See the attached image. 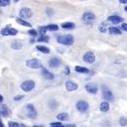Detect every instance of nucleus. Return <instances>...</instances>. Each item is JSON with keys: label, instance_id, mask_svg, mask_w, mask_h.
Masks as SVG:
<instances>
[{"label": "nucleus", "instance_id": "obj_36", "mask_svg": "<svg viewBox=\"0 0 127 127\" xmlns=\"http://www.w3.org/2000/svg\"><path fill=\"white\" fill-rule=\"evenodd\" d=\"M23 97H24V95H21V94H19V95H17V96H15V97H14V100H15V101H18V100H21V99H23Z\"/></svg>", "mask_w": 127, "mask_h": 127}, {"label": "nucleus", "instance_id": "obj_14", "mask_svg": "<svg viewBox=\"0 0 127 127\" xmlns=\"http://www.w3.org/2000/svg\"><path fill=\"white\" fill-rule=\"evenodd\" d=\"M108 21L112 22L113 24H118V23L123 22V18H122V17H120V16L112 15V16H109V17H108Z\"/></svg>", "mask_w": 127, "mask_h": 127}, {"label": "nucleus", "instance_id": "obj_17", "mask_svg": "<svg viewBox=\"0 0 127 127\" xmlns=\"http://www.w3.org/2000/svg\"><path fill=\"white\" fill-rule=\"evenodd\" d=\"M57 119L61 121H67L68 120V114L65 113V112H62V113H59L57 115Z\"/></svg>", "mask_w": 127, "mask_h": 127}, {"label": "nucleus", "instance_id": "obj_4", "mask_svg": "<svg viewBox=\"0 0 127 127\" xmlns=\"http://www.w3.org/2000/svg\"><path fill=\"white\" fill-rule=\"evenodd\" d=\"M26 112H27V116H28L29 118H31V119L37 118L38 113H37V110H36V108H35V106H34L33 104L28 103V104L26 105Z\"/></svg>", "mask_w": 127, "mask_h": 127}, {"label": "nucleus", "instance_id": "obj_16", "mask_svg": "<svg viewBox=\"0 0 127 127\" xmlns=\"http://www.w3.org/2000/svg\"><path fill=\"white\" fill-rule=\"evenodd\" d=\"M109 108H110V106H109V103H108L107 101H102V102L100 103L99 109H100L101 112H107V111L109 110Z\"/></svg>", "mask_w": 127, "mask_h": 127}, {"label": "nucleus", "instance_id": "obj_11", "mask_svg": "<svg viewBox=\"0 0 127 127\" xmlns=\"http://www.w3.org/2000/svg\"><path fill=\"white\" fill-rule=\"evenodd\" d=\"M84 88L86 89L87 92H89L91 94H95L97 92V85L94 83H87V84H85Z\"/></svg>", "mask_w": 127, "mask_h": 127}, {"label": "nucleus", "instance_id": "obj_3", "mask_svg": "<svg viewBox=\"0 0 127 127\" xmlns=\"http://www.w3.org/2000/svg\"><path fill=\"white\" fill-rule=\"evenodd\" d=\"M34 87H35V81L33 79H27L21 83V89L26 91V92L33 90Z\"/></svg>", "mask_w": 127, "mask_h": 127}, {"label": "nucleus", "instance_id": "obj_47", "mask_svg": "<svg viewBox=\"0 0 127 127\" xmlns=\"http://www.w3.org/2000/svg\"><path fill=\"white\" fill-rule=\"evenodd\" d=\"M0 115H1V109H0Z\"/></svg>", "mask_w": 127, "mask_h": 127}, {"label": "nucleus", "instance_id": "obj_38", "mask_svg": "<svg viewBox=\"0 0 127 127\" xmlns=\"http://www.w3.org/2000/svg\"><path fill=\"white\" fill-rule=\"evenodd\" d=\"M47 12H48V14H49V15H52L53 10H52V9H47Z\"/></svg>", "mask_w": 127, "mask_h": 127}, {"label": "nucleus", "instance_id": "obj_15", "mask_svg": "<svg viewBox=\"0 0 127 127\" xmlns=\"http://www.w3.org/2000/svg\"><path fill=\"white\" fill-rule=\"evenodd\" d=\"M22 47H23V44L20 40H14L11 42V48L13 50H20L22 49Z\"/></svg>", "mask_w": 127, "mask_h": 127}, {"label": "nucleus", "instance_id": "obj_31", "mask_svg": "<svg viewBox=\"0 0 127 127\" xmlns=\"http://www.w3.org/2000/svg\"><path fill=\"white\" fill-rule=\"evenodd\" d=\"M18 34V30L17 29H14V28H10L9 30V36H15Z\"/></svg>", "mask_w": 127, "mask_h": 127}, {"label": "nucleus", "instance_id": "obj_40", "mask_svg": "<svg viewBox=\"0 0 127 127\" xmlns=\"http://www.w3.org/2000/svg\"><path fill=\"white\" fill-rule=\"evenodd\" d=\"M2 101H3V96H2L1 94H0V103H1Z\"/></svg>", "mask_w": 127, "mask_h": 127}, {"label": "nucleus", "instance_id": "obj_32", "mask_svg": "<svg viewBox=\"0 0 127 127\" xmlns=\"http://www.w3.org/2000/svg\"><path fill=\"white\" fill-rule=\"evenodd\" d=\"M98 30H99V32H101V33H105V32H106V27H105V25H104V24H100V25L98 26Z\"/></svg>", "mask_w": 127, "mask_h": 127}, {"label": "nucleus", "instance_id": "obj_30", "mask_svg": "<svg viewBox=\"0 0 127 127\" xmlns=\"http://www.w3.org/2000/svg\"><path fill=\"white\" fill-rule=\"evenodd\" d=\"M39 33L41 34V36H44L45 33H47V28L46 27H43V26L39 27Z\"/></svg>", "mask_w": 127, "mask_h": 127}, {"label": "nucleus", "instance_id": "obj_41", "mask_svg": "<svg viewBox=\"0 0 127 127\" xmlns=\"http://www.w3.org/2000/svg\"><path fill=\"white\" fill-rule=\"evenodd\" d=\"M33 127H44L43 125H34Z\"/></svg>", "mask_w": 127, "mask_h": 127}, {"label": "nucleus", "instance_id": "obj_43", "mask_svg": "<svg viewBox=\"0 0 127 127\" xmlns=\"http://www.w3.org/2000/svg\"><path fill=\"white\" fill-rule=\"evenodd\" d=\"M20 127H27L26 125H23V124H20Z\"/></svg>", "mask_w": 127, "mask_h": 127}, {"label": "nucleus", "instance_id": "obj_10", "mask_svg": "<svg viewBox=\"0 0 127 127\" xmlns=\"http://www.w3.org/2000/svg\"><path fill=\"white\" fill-rule=\"evenodd\" d=\"M61 64H62L61 60H60L59 58H57V57H54V58H52V59L49 61V65H50L51 67H53V68L59 67V66L61 65Z\"/></svg>", "mask_w": 127, "mask_h": 127}, {"label": "nucleus", "instance_id": "obj_21", "mask_svg": "<svg viewBox=\"0 0 127 127\" xmlns=\"http://www.w3.org/2000/svg\"><path fill=\"white\" fill-rule=\"evenodd\" d=\"M108 31H109L110 34H113V35H120V34H121L120 29H118V28H116V27H110V28L108 29Z\"/></svg>", "mask_w": 127, "mask_h": 127}, {"label": "nucleus", "instance_id": "obj_7", "mask_svg": "<svg viewBox=\"0 0 127 127\" xmlns=\"http://www.w3.org/2000/svg\"><path fill=\"white\" fill-rule=\"evenodd\" d=\"M102 96L103 98L108 102V101H113L114 97H113V94L112 92L110 91V89L106 86H102Z\"/></svg>", "mask_w": 127, "mask_h": 127}, {"label": "nucleus", "instance_id": "obj_23", "mask_svg": "<svg viewBox=\"0 0 127 127\" xmlns=\"http://www.w3.org/2000/svg\"><path fill=\"white\" fill-rule=\"evenodd\" d=\"M10 26L9 25H7L5 28H3V29H1V31H0V34L2 35V36H9V30H10Z\"/></svg>", "mask_w": 127, "mask_h": 127}, {"label": "nucleus", "instance_id": "obj_29", "mask_svg": "<svg viewBox=\"0 0 127 127\" xmlns=\"http://www.w3.org/2000/svg\"><path fill=\"white\" fill-rule=\"evenodd\" d=\"M119 124H120L121 126H126V125H127V119H126L125 117H121V118L119 119Z\"/></svg>", "mask_w": 127, "mask_h": 127}, {"label": "nucleus", "instance_id": "obj_2", "mask_svg": "<svg viewBox=\"0 0 127 127\" xmlns=\"http://www.w3.org/2000/svg\"><path fill=\"white\" fill-rule=\"evenodd\" d=\"M26 65L31 68H41L43 67V64L39 59H30L26 61Z\"/></svg>", "mask_w": 127, "mask_h": 127}, {"label": "nucleus", "instance_id": "obj_26", "mask_svg": "<svg viewBox=\"0 0 127 127\" xmlns=\"http://www.w3.org/2000/svg\"><path fill=\"white\" fill-rule=\"evenodd\" d=\"M50 125L51 127H65L62 122H52Z\"/></svg>", "mask_w": 127, "mask_h": 127}, {"label": "nucleus", "instance_id": "obj_37", "mask_svg": "<svg viewBox=\"0 0 127 127\" xmlns=\"http://www.w3.org/2000/svg\"><path fill=\"white\" fill-rule=\"evenodd\" d=\"M121 27H122V29H123L124 31L127 32V23H123V24L121 25Z\"/></svg>", "mask_w": 127, "mask_h": 127}, {"label": "nucleus", "instance_id": "obj_8", "mask_svg": "<svg viewBox=\"0 0 127 127\" xmlns=\"http://www.w3.org/2000/svg\"><path fill=\"white\" fill-rule=\"evenodd\" d=\"M82 60L86 64H92L95 61V56L92 52H86V53H84V55L82 57Z\"/></svg>", "mask_w": 127, "mask_h": 127}, {"label": "nucleus", "instance_id": "obj_28", "mask_svg": "<svg viewBox=\"0 0 127 127\" xmlns=\"http://www.w3.org/2000/svg\"><path fill=\"white\" fill-rule=\"evenodd\" d=\"M8 127H20V124L18 122H15V121H9Z\"/></svg>", "mask_w": 127, "mask_h": 127}, {"label": "nucleus", "instance_id": "obj_9", "mask_svg": "<svg viewBox=\"0 0 127 127\" xmlns=\"http://www.w3.org/2000/svg\"><path fill=\"white\" fill-rule=\"evenodd\" d=\"M82 20L85 23H91L92 21L95 20V15L93 13H91V12H85L82 15Z\"/></svg>", "mask_w": 127, "mask_h": 127}, {"label": "nucleus", "instance_id": "obj_34", "mask_svg": "<svg viewBox=\"0 0 127 127\" xmlns=\"http://www.w3.org/2000/svg\"><path fill=\"white\" fill-rule=\"evenodd\" d=\"M1 114H2L3 116H5V117L8 116V110L6 109V106H5V105H3V110H1Z\"/></svg>", "mask_w": 127, "mask_h": 127}, {"label": "nucleus", "instance_id": "obj_13", "mask_svg": "<svg viewBox=\"0 0 127 127\" xmlns=\"http://www.w3.org/2000/svg\"><path fill=\"white\" fill-rule=\"evenodd\" d=\"M42 74H43V76H44L45 78H47V79H49V80H51V79L54 78V74H53L50 70H48L46 67H42Z\"/></svg>", "mask_w": 127, "mask_h": 127}, {"label": "nucleus", "instance_id": "obj_20", "mask_svg": "<svg viewBox=\"0 0 127 127\" xmlns=\"http://www.w3.org/2000/svg\"><path fill=\"white\" fill-rule=\"evenodd\" d=\"M36 49H37L39 52L43 53V54H49V53H50V49L47 48V47H45V46H37Z\"/></svg>", "mask_w": 127, "mask_h": 127}, {"label": "nucleus", "instance_id": "obj_39", "mask_svg": "<svg viewBox=\"0 0 127 127\" xmlns=\"http://www.w3.org/2000/svg\"><path fill=\"white\" fill-rule=\"evenodd\" d=\"M119 2L122 3V4H126L127 3V0H119Z\"/></svg>", "mask_w": 127, "mask_h": 127}, {"label": "nucleus", "instance_id": "obj_45", "mask_svg": "<svg viewBox=\"0 0 127 127\" xmlns=\"http://www.w3.org/2000/svg\"><path fill=\"white\" fill-rule=\"evenodd\" d=\"M124 10H125V11H127V6H125V8H124Z\"/></svg>", "mask_w": 127, "mask_h": 127}, {"label": "nucleus", "instance_id": "obj_1", "mask_svg": "<svg viewBox=\"0 0 127 127\" xmlns=\"http://www.w3.org/2000/svg\"><path fill=\"white\" fill-rule=\"evenodd\" d=\"M57 41L59 44H62V45H66V46H69V45H72L73 42H74V38L73 36L71 35H61V36H58L57 37Z\"/></svg>", "mask_w": 127, "mask_h": 127}, {"label": "nucleus", "instance_id": "obj_18", "mask_svg": "<svg viewBox=\"0 0 127 127\" xmlns=\"http://www.w3.org/2000/svg\"><path fill=\"white\" fill-rule=\"evenodd\" d=\"M75 27L74 23L72 22H64L62 24V28L63 29H66V30H70V29H73Z\"/></svg>", "mask_w": 127, "mask_h": 127}, {"label": "nucleus", "instance_id": "obj_33", "mask_svg": "<svg viewBox=\"0 0 127 127\" xmlns=\"http://www.w3.org/2000/svg\"><path fill=\"white\" fill-rule=\"evenodd\" d=\"M28 34H29L30 36H32V37H35V36H37V35H38L37 31H36V30H34V29H30V30L28 31Z\"/></svg>", "mask_w": 127, "mask_h": 127}, {"label": "nucleus", "instance_id": "obj_12", "mask_svg": "<svg viewBox=\"0 0 127 127\" xmlns=\"http://www.w3.org/2000/svg\"><path fill=\"white\" fill-rule=\"evenodd\" d=\"M65 88H66L67 91H74V90H76L78 88V86H77V84L75 82L70 81V80H67L65 82Z\"/></svg>", "mask_w": 127, "mask_h": 127}, {"label": "nucleus", "instance_id": "obj_22", "mask_svg": "<svg viewBox=\"0 0 127 127\" xmlns=\"http://www.w3.org/2000/svg\"><path fill=\"white\" fill-rule=\"evenodd\" d=\"M16 21H17L18 24H20V25H22V26H26V27H31V26H32L29 22H27V21H25V20H23V19H21V18H18Z\"/></svg>", "mask_w": 127, "mask_h": 127}, {"label": "nucleus", "instance_id": "obj_27", "mask_svg": "<svg viewBox=\"0 0 127 127\" xmlns=\"http://www.w3.org/2000/svg\"><path fill=\"white\" fill-rule=\"evenodd\" d=\"M10 0H0V7H5L10 5Z\"/></svg>", "mask_w": 127, "mask_h": 127}, {"label": "nucleus", "instance_id": "obj_42", "mask_svg": "<svg viewBox=\"0 0 127 127\" xmlns=\"http://www.w3.org/2000/svg\"><path fill=\"white\" fill-rule=\"evenodd\" d=\"M0 127H4V125H3V123H2L1 120H0Z\"/></svg>", "mask_w": 127, "mask_h": 127}, {"label": "nucleus", "instance_id": "obj_24", "mask_svg": "<svg viewBox=\"0 0 127 127\" xmlns=\"http://www.w3.org/2000/svg\"><path fill=\"white\" fill-rule=\"evenodd\" d=\"M46 28H47V30H50V31H53V32L59 30V27H58V25H56V24H50V25L46 26Z\"/></svg>", "mask_w": 127, "mask_h": 127}, {"label": "nucleus", "instance_id": "obj_44", "mask_svg": "<svg viewBox=\"0 0 127 127\" xmlns=\"http://www.w3.org/2000/svg\"><path fill=\"white\" fill-rule=\"evenodd\" d=\"M34 42H35V40H33V39H32V40H31V41H30V43H32V44H33V43H34Z\"/></svg>", "mask_w": 127, "mask_h": 127}, {"label": "nucleus", "instance_id": "obj_35", "mask_svg": "<svg viewBox=\"0 0 127 127\" xmlns=\"http://www.w3.org/2000/svg\"><path fill=\"white\" fill-rule=\"evenodd\" d=\"M69 72H70V70H69V67L66 65V66H64V73L65 74V75H68L69 74Z\"/></svg>", "mask_w": 127, "mask_h": 127}, {"label": "nucleus", "instance_id": "obj_5", "mask_svg": "<svg viewBox=\"0 0 127 127\" xmlns=\"http://www.w3.org/2000/svg\"><path fill=\"white\" fill-rule=\"evenodd\" d=\"M19 15H20L21 19H23V20H24V19H29V18L32 17L33 12H32V10H31V8H29V7H23V8L20 10Z\"/></svg>", "mask_w": 127, "mask_h": 127}, {"label": "nucleus", "instance_id": "obj_46", "mask_svg": "<svg viewBox=\"0 0 127 127\" xmlns=\"http://www.w3.org/2000/svg\"><path fill=\"white\" fill-rule=\"evenodd\" d=\"M14 1H15V2H18V1H19V0H14Z\"/></svg>", "mask_w": 127, "mask_h": 127}, {"label": "nucleus", "instance_id": "obj_19", "mask_svg": "<svg viewBox=\"0 0 127 127\" xmlns=\"http://www.w3.org/2000/svg\"><path fill=\"white\" fill-rule=\"evenodd\" d=\"M74 70L76 72H79V73H88L89 72V69L88 68L83 67V66H79V65L74 66Z\"/></svg>", "mask_w": 127, "mask_h": 127}, {"label": "nucleus", "instance_id": "obj_25", "mask_svg": "<svg viewBox=\"0 0 127 127\" xmlns=\"http://www.w3.org/2000/svg\"><path fill=\"white\" fill-rule=\"evenodd\" d=\"M49 37L48 36H46V35H44V36H40L39 38H38V42H49Z\"/></svg>", "mask_w": 127, "mask_h": 127}, {"label": "nucleus", "instance_id": "obj_6", "mask_svg": "<svg viewBox=\"0 0 127 127\" xmlns=\"http://www.w3.org/2000/svg\"><path fill=\"white\" fill-rule=\"evenodd\" d=\"M75 107H76V109H77L79 112L84 113V112H86V111L88 110L89 105H88V103H87L86 101H84V100H78V101L75 103Z\"/></svg>", "mask_w": 127, "mask_h": 127}]
</instances>
